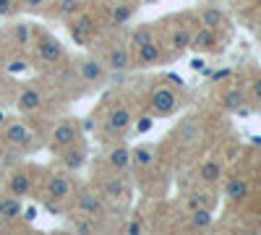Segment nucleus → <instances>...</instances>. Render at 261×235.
Listing matches in <instances>:
<instances>
[{
    "label": "nucleus",
    "mask_w": 261,
    "mask_h": 235,
    "mask_svg": "<svg viewBox=\"0 0 261 235\" xmlns=\"http://www.w3.org/2000/svg\"><path fill=\"white\" fill-rule=\"evenodd\" d=\"M3 120H6V115H3V113H0V125H3Z\"/></svg>",
    "instance_id": "f704fd0d"
},
{
    "label": "nucleus",
    "mask_w": 261,
    "mask_h": 235,
    "mask_svg": "<svg viewBox=\"0 0 261 235\" xmlns=\"http://www.w3.org/2000/svg\"><path fill=\"white\" fill-rule=\"evenodd\" d=\"M225 24H227V16H225V11H220L217 6H206V8L199 11V27H209V29L220 32Z\"/></svg>",
    "instance_id": "5701e85b"
},
{
    "label": "nucleus",
    "mask_w": 261,
    "mask_h": 235,
    "mask_svg": "<svg viewBox=\"0 0 261 235\" xmlns=\"http://www.w3.org/2000/svg\"><path fill=\"white\" fill-rule=\"evenodd\" d=\"M0 141H3V146L13 149L18 154H27V152H34L37 134L29 123L18 120V118H6L3 125H0Z\"/></svg>",
    "instance_id": "39448f33"
},
{
    "label": "nucleus",
    "mask_w": 261,
    "mask_h": 235,
    "mask_svg": "<svg viewBox=\"0 0 261 235\" xmlns=\"http://www.w3.org/2000/svg\"><path fill=\"white\" fill-rule=\"evenodd\" d=\"M258 24H261V13H258Z\"/></svg>",
    "instance_id": "e433bc0d"
},
{
    "label": "nucleus",
    "mask_w": 261,
    "mask_h": 235,
    "mask_svg": "<svg viewBox=\"0 0 261 235\" xmlns=\"http://www.w3.org/2000/svg\"><path fill=\"white\" fill-rule=\"evenodd\" d=\"M84 141V128H81V120L79 118H60L53 131H50V152H58V149H65V146H73Z\"/></svg>",
    "instance_id": "f8f14e48"
},
{
    "label": "nucleus",
    "mask_w": 261,
    "mask_h": 235,
    "mask_svg": "<svg viewBox=\"0 0 261 235\" xmlns=\"http://www.w3.org/2000/svg\"><path fill=\"white\" fill-rule=\"evenodd\" d=\"M99 24H105V18H99L97 13L81 8L73 18H68V32H71V39L76 42V45L86 47L92 45V42L97 39L99 34Z\"/></svg>",
    "instance_id": "6e6552de"
},
{
    "label": "nucleus",
    "mask_w": 261,
    "mask_h": 235,
    "mask_svg": "<svg viewBox=\"0 0 261 235\" xmlns=\"http://www.w3.org/2000/svg\"><path fill=\"white\" fill-rule=\"evenodd\" d=\"M32 50H34V60L37 66H60L65 60V50H63V42L58 37H53L50 32H39L32 42Z\"/></svg>",
    "instance_id": "1a4fd4ad"
},
{
    "label": "nucleus",
    "mask_w": 261,
    "mask_h": 235,
    "mask_svg": "<svg viewBox=\"0 0 261 235\" xmlns=\"http://www.w3.org/2000/svg\"><path fill=\"white\" fill-rule=\"evenodd\" d=\"M47 167H39V165H16L13 173L6 180V194L18 196V199H27L32 194H37L39 180L45 175Z\"/></svg>",
    "instance_id": "423d86ee"
},
{
    "label": "nucleus",
    "mask_w": 261,
    "mask_h": 235,
    "mask_svg": "<svg viewBox=\"0 0 261 235\" xmlns=\"http://www.w3.org/2000/svg\"><path fill=\"white\" fill-rule=\"evenodd\" d=\"M191 50L201 53V55H212V53H220L222 50V39L217 29L209 27H196L193 37H191Z\"/></svg>",
    "instance_id": "a211bd4d"
},
{
    "label": "nucleus",
    "mask_w": 261,
    "mask_h": 235,
    "mask_svg": "<svg viewBox=\"0 0 261 235\" xmlns=\"http://www.w3.org/2000/svg\"><path fill=\"white\" fill-rule=\"evenodd\" d=\"M141 6V0H113L107 6V27L110 29H123L125 24H130V18L136 16Z\"/></svg>",
    "instance_id": "dca6fc26"
},
{
    "label": "nucleus",
    "mask_w": 261,
    "mask_h": 235,
    "mask_svg": "<svg viewBox=\"0 0 261 235\" xmlns=\"http://www.w3.org/2000/svg\"><path fill=\"white\" fill-rule=\"evenodd\" d=\"M73 73H76V79H79L81 87L94 89V87H102L110 71L105 68V63H102L97 55H84V58H79V60L73 63Z\"/></svg>",
    "instance_id": "9b49d317"
},
{
    "label": "nucleus",
    "mask_w": 261,
    "mask_h": 235,
    "mask_svg": "<svg viewBox=\"0 0 261 235\" xmlns=\"http://www.w3.org/2000/svg\"><path fill=\"white\" fill-rule=\"evenodd\" d=\"M154 165H157V146L154 144L134 146V167H130V173H146Z\"/></svg>",
    "instance_id": "aec40b11"
},
{
    "label": "nucleus",
    "mask_w": 261,
    "mask_h": 235,
    "mask_svg": "<svg viewBox=\"0 0 261 235\" xmlns=\"http://www.w3.org/2000/svg\"><path fill=\"white\" fill-rule=\"evenodd\" d=\"M141 3H157V0H141Z\"/></svg>",
    "instance_id": "c9c22d12"
},
{
    "label": "nucleus",
    "mask_w": 261,
    "mask_h": 235,
    "mask_svg": "<svg viewBox=\"0 0 261 235\" xmlns=\"http://www.w3.org/2000/svg\"><path fill=\"white\" fill-rule=\"evenodd\" d=\"M154 37H160V32H157V27L154 24H139V27H134L128 32V47H130V53L134 50H139L141 45H146L149 39H154Z\"/></svg>",
    "instance_id": "4be33fe9"
},
{
    "label": "nucleus",
    "mask_w": 261,
    "mask_h": 235,
    "mask_svg": "<svg viewBox=\"0 0 261 235\" xmlns=\"http://www.w3.org/2000/svg\"><path fill=\"white\" fill-rule=\"evenodd\" d=\"M97 115V128L94 131L99 134L102 144H118L125 141V136L130 134L136 120V110L130 108V102L125 97H115L107 102L105 113H94Z\"/></svg>",
    "instance_id": "f257e3e1"
},
{
    "label": "nucleus",
    "mask_w": 261,
    "mask_h": 235,
    "mask_svg": "<svg viewBox=\"0 0 261 235\" xmlns=\"http://www.w3.org/2000/svg\"><path fill=\"white\" fill-rule=\"evenodd\" d=\"M79 188L76 173H65V170H55V173H45L37 188V199H47L53 204H71L73 194Z\"/></svg>",
    "instance_id": "7ed1b4c3"
},
{
    "label": "nucleus",
    "mask_w": 261,
    "mask_h": 235,
    "mask_svg": "<svg viewBox=\"0 0 261 235\" xmlns=\"http://www.w3.org/2000/svg\"><path fill=\"white\" fill-rule=\"evenodd\" d=\"M71 209L76 215H84V217H94V220H105L107 215V204L105 199L99 196V191L89 183V186H81L76 188V194L71 199Z\"/></svg>",
    "instance_id": "0eeeda50"
},
{
    "label": "nucleus",
    "mask_w": 261,
    "mask_h": 235,
    "mask_svg": "<svg viewBox=\"0 0 261 235\" xmlns=\"http://www.w3.org/2000/svg\"><path fill=\"white\" fill-rule=\"evenodd\" d=\"M18 13H21L18 0H0V18H13Z\"/></svg>",
    "instance_id": "7c9ffc66"
},
{
    "label": "nucleus",
    "mask_w": 261,
    "mask_h": 235,
    "mask_svg": "<svg viewBox=\"0 0 261 235\" xmlns=\"http://www.w3.org/2000/svg\"><path fill=\"white\" fill-rule=\"evenodd\" d=\"M92 186L99 191V196L105 199L107 209H128L130 206V196H134V183H130V175L113 173V170H107L99 162Z\"/></svg>",
    "instance_id": "f03ea898"
},
{
    "label": "nucleus",
    "mask_w": 261,
    "mask_h": 235,
    "mask_svg": "<svg viewBox=\"0 0 261 235\" xmlns=\"http://www.w3.org/2000/svg\"><path fill=\"white\" fill-rule=\"evenodd\" d=\"M37 37V29L29 24V21H21V24L11 27V42L18 47H32V42Z\"/></svg>",
    "instance_id": "b1692460"
},
{
    "label": "nucleus",
    "mask_w": 261,
    "mask_h": 235,
    "mask_svg": "<svg viewBox=\"0 0 261 235\" xmlns=\"http://www.w3.org/2000/svg\"><path fill=\"white\" fill-rule=\"evenodd\" d=\"M16 110L21 115H37L45 110V92L39 84H24L16 97Z\"/></svg>",
    "instance_id": "4468645a"
},
{
    "label": "nucleus",
    "mask_w": 261,
    "mask_h": 235,
    "mask_svg": "<svg viewBox=\"0 0 261 235\" xmlns=\"http://www.w3.org/2000/svg\"><path fill=\"white\" fill-rule=\"evenodd\" d=\"M248 191H251V186H248L246 178H232V180L227 183V199H230L232 204H238V201L248 199Z\"/></svg>",
    "instance_id": "bb28decb"
},
{
    "label": "nucleus",
    "mask_w": 261,
    "mask_h": 235,
    "mask_svg": "<svg viewBox=\"0 0 261 235\" xmlns=\"http://www.w3.org/2000/svg\"><path fill=\"white\" fill-rule=\"evenodd\" d=\"M53 0H18V8L24 13H45Z\"/></svg>",
    "instance_id": "c756f323"
},
{
    "label": "nucleus",
    "mask_w": 261,
    "mask_h": 235,
    "mask_svg": "<svg viewBox=\"0 0 261 235\" xmlns=\"http://www.w3.org/2000/svg\"><path fill=\"white\" fill-rule=\"evenodd\" d=\"M53 154L58 157V170H65V173H79V170H84L86 160H89V152H86L84 141H79L73 146H65V149H58Z\"/></svg>",
    "instance_id": "2eb2a0df"
},
{
    "label": "nucleus",
    "mask_w": 261,
    "mask_h": 235,
    "mask_svg": "<svg viewBox=\"0 0 261 235\" xmlns=\"http://www.w3.org/2000/svg\"><path fill=\"white\" fill-rule=\"evenodd\" d=\"M102 165L113 173L120 175H130V167H134V146H128L125 141L113 144V149L102 157Z\"/></svg>",
    "instance_id": "ddd939ff"
},
{
    "label": "nucleus",
    "mask_w": 261,
    "mask_h": 235,
    "mask_svg": "<svg viewBox=\"0 0 261 235\" xmlns=\"http://www.w3.org/2000/svg\"><path fill=\"white\" fill-rule=\"evenodd\" d=\"M146 108H149L151 118H170L172 113H178V108H180V94L175 92V87L157 84V87L149 92Z\"/></svg>",
    "instance_id": "9d476101"
},
{
    "label": "nucleus",
    "mask_w": 261,
    "mask_h": 235,
    "mask_svg": "<svg viewBox=\"0 0 261 235\" xmlns=\"http://www.w3.org/2000/svg\"><path fill=\"white\" fill-rule=\"evenodd\" d=\"M196 24H199V21H193V24H175V27H170V34L162 39V45L170 50L172 58L186 53L191 47V37L196 32Z\"/></svg>",
    "instance_id": "f3484780"
},
{
    "label": "nucleus",
    "mask_w": 261,
    "mask_h": 235,
    "mask_svg": "<svg viewBox=\"0 0 261 235\" xmlns=\"http://www.w3.org/2000/svg\"><path fill=\"white\" fill-rule=\"evenodd\" d=\"M165 58H167V50L162 45V39L154 37V39H149L146 45H141L139 50H134V66H157Z\"/></svg>",
    "instance_id": "6ab92c4d"
},
{
    "label": "nucleus",
    "mask_w": 261,
    "mask_h": 235,
    "mask_svg": "<svg viewBox=\"0 0 261 235\" xmlns=\"http://www.w3.org/2000/svg\"><path fill=\"white\" fill-rule=\"evenodd\" d=\"M199 178L206 183V186H214V183H220L222 178V162H217V160H209L199 167Z\"/></svg>",
    "instance_id": "a878e982"
},
{
    "label": "nucleus",
    "mask_w": 261,
    "mask_h": 235,
    "mask_svg": "<svg viewBox=\"0 0 261 235\" xmlns=\"http://www.w3.org/2000/svg\"><path fill=\"white\" fill-rule=\"evenodd\" d=\"M220 102H222V108L225 110H230V113H238L246 105V92L241 89V87H230L222 97H220Z\"/></svg>",
    "instance_id": "393cba45"
},
{
    "label": "nucleus",
    "mask_w": 261,
    "mask_h": 235,
    "mask_svg": "<svg viewBox=\"0 0 261 235\" xmlns=\"http://www.w3.org/2000/svg\"><path fill=\"white\" fill-rule=\"evenodd\" d=\"M141 230H144V225H141L139 220H130V222H125V232H134V235H136V232H141Z\"/></svg>",
    "instance_id": "72a5a7b5"
},
{
    "label": "nucleus",
    "mask_w": 261,
    "mask_h": 235,
    "mask_svg": "<svg viewBox=\"0 0 261 235\" xmlns=\"http://www.w3.org/2000/svg\"><path fill=\"white\" fill-rule=\"evenodd\" d=\"M99 222H102V220L76 215V217H73V230H76V232H97V230H99Z\"/></svg>",
    "instance_id": "c85d7f7f"
},
{
    "label": "nucleus",
    "mask_w": 261,
    "mask_h": 235,
    "mask_svg": "<svg viewBox=\"0 0 261 235\" xmlns=\"http://www.w3.org/2000/svg\"><path fill=\"white\" fill-rule=\"evenodd\" d=\"M248 94H251V99L261 108V73H256V76L248 81Z\"/></svg>",
    "instance_id": "2f4dec72"
},
{
    "label": "nucleus",
    "mask_w": 261,
    "mask_h": 235,
    "mask_svg": "<svg viewBox=\"0 0 261 235\" xmlns=\"http://www.w3.org/2000/svg\"><path fill=\"white\" fill-rule=\"evenodd\" d=\"M84 3H86V0H53L50 8L45 11V16L68 21V18H73V16H76V13L84 8Z\"/></svg>",
    "instance_id": "412c9836"
},
{
    "label": "nucleus",
    "mask_w": 261,
    "mask_h": 235,
    "mask_svg": "<svg viewBox=\"0 0 261 235\" xmlns=\"http://www.w3.org/2000/svg\"><path fill=\"white\" fill-rule=\"evenodd\" d=\"M151 125H154V118H151V115H141V118L134 120V131L136 134H146Z\"/></svg>",
    "instance_id": "473e14b6"
},
{
    "label": "nucleus",
    "mask_w": 261,
    "mask_h": 235,
    "mask_svg": "<svg viewBox=\"0 0 261 235\" xmlns=\"http://www.w3.org/2000/svg\"><path fill=\"white\" fill-rule=\"evenodd\" d=\"M212 206H199L191 209V227L193 230H209L212 227Z\"/></svg>",
    "instance_id": "cd10ccee"
},
{
    "label": "nucleus",
    "mask_w": 261,
    "mask_h": 235,
    "mask_svg": "<svg viewBox=\"0 0 261 235\" xmlns=\"http://www.w3.org/2000/svg\"><path fill=\"white\" fill-rule=\"evenodd\" d=\"M97 58L105 63L107 71H115V73H123V71L134 68V53H130V47H128V39L120 37V34L105 37L102 45L97 47Z\"/></svg>",
    "instance_id": "20e7f679"
}]
</instances>
